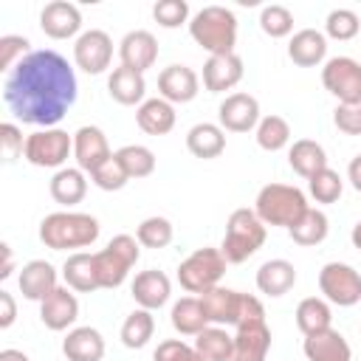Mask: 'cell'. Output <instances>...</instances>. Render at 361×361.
<instances>
[{
    "mask_svg": "<svg viewBox=\"0 0 361 361\" xmlns=\"http://www.w3.org/2000/svg\"><path fill=\"white\" fill-rule=\"evenodd\" d=\"M79 93L76 73L68 59L51 48L31 51L23 62H17L6 82L3 99L8 110L31 127H56L68 110L73 107Z\"/></svg>",
    "mask_w": 361,
    "mask_h": 361,
    "instance_id": "cell-1",
    "label": "cell"
},
{
    "mask_svg": "<svg viewBox=\"0 0 361 361\" xmlns=\"http://www.w3.org/2000/svg\"><path fill=\"white\" fill-rule=\"evenodd\" d=\"M39 240L51 251L87 248L99 240V220L85 212H54L39 223Z\"/></svg>",
    "mask_w": 361,
    "mask_h": 361,
    "instance_id": "cell-2",
    "label": "cell"
},
{
    "mask_svg": "<svg viewBox=\"0 0 361 361\" xmlns=\"http://www.w3.org/2000/svg\"><path fill=\"white\" fill-rule=\"evenodd\" d=\"M189 34L192 39L209 51V56L217 54H234L237 42V17L226 6H203L192 20H189Z\"/></svg>",
    "mask_w": 361,
    "mask_h": 361,
    "instance_id": "cell-3",
    "label": "cell"
},
{
    "mask_svg": "<svg viewBox=\"0 0 361 361\" xmlns=\"http://www.w3.org/2000/svg\"><path fill=\"white\" fill-rule=\"evenodd\" d=\"M307 209L310 206L305 192L290 183H265L254 200L257 217L265 226H282V228H290Z\"/></svg>",
    "mask_w": 361,
    "mask_h": 361,
    "instance_id": "cell-4",
    "label": "cell"
},
{
    "mask_svg": "<svg viewBox=\"0 0 361 361\" xmlns=\"http://www.w3.org/2000/svg\"><path fill=\"white\" fill-rule=\"evenodd\" d=\"M265 243V223L257 217L254 209H234L228 223H226V234H223V257L228 265H240L248 257H254Z\"/></svg>",
    "mask_w": 361,
    "mask_h": 361,
    "instance_id": "cell-5",
    "label": "cell"
},
{
    "mask_svg": "<svg viewBox=\"0 0 361 361\" xmlns=\"http://www.w3.org/2000/svg\"><path fill=\"white\" fill-rule=\"evenodd\" d=\"M141 243L133 237V234H116L110 243H107V248H102V251H96L93 254V268H96V282H99V288H107V290H113V288H118L124 279H127V274H130V268L138 262V257H141V248H138Z\"/></svg>",
    "mask_w": 361,
    "mask_h": 361,
    "instance_id": "cell-6",
    "label": "cell"
},
{
    "mask_svg": "<svg viewBox=\"0 0 361 361\" xmlns=\"http://www.w3.org/2000/svg\"><path fill=\"white\" fill-rule=\"evenodd\" d=\"M226 265H228V262H226V257H223L220 248L203 245V248L192 251V254L178 265V282H180L183 290L200 296V293H206V290H212V288L220 285V279H223V274H226Z\"/></svg>",
    "mask_w": 361,
    "mask_h": 361,
    "instance_id": "cell-7",
    "label": "cell"
},
{
    "mask_svg": "<svg viewBox=\"0 0 361 361\" xmlns=\"http://www.w3.org/2000/svg\"><path fill=\"white\" fill-rule=\"evenodd\" d=\"M73 152V135H68L59 127L37 130L25 138V161L31 166H45V169H62L68 155Z\"/></svg>",
    "mask_w": 361,
    "mask_h": 361,
    "instance_id": "cell-8",
    "label": "cell"
},
{
    "mask_svg": "<svg viewBox=\"0 0 361 361\" xmlns=\"http://www.w3.org/2000/svg\"><path fill=\"white\" fill-rule=\"evenodd\" d=\"M319 290L327 302L353 307L361 302V274L347 262H327L319 271Z\"/></svg>",
    "mask_w": 361,
    "mask_h": 361,
    "instance_id": "cell-9",
    "label": "cell"
},
{
    "mask_svg": "<svg viewBox=\"0 0 361 361\" xmlns=\"http://www.w3.org/2000/svg\"><path fill=\"white\" fill-rule=\"evenodd\" d=\"M322 85L338 99V104L361 102V62L353 56H333L322 68Z\"/></svg>",
    "mask_w": 361,
    "mask_h": 361,
    "instance_id": "cell-10",
    "label": "cell"
},
{
    "mask_svg": "<svg viewBox=\"0 0 361 361\" xmlns=\"http://www.w3.org/2000/svg\"><path fill=\"white\" fill-rule=\"evenodd\" d=\"M73 62L79 71L90 73V76H99L110 68L113 62V39L107 31L102 28H90V31H82L73 42Z\"/></svg>",
    "mask_w": 361,
    "mask_h": 361,
    "instance_id": "cell-11",
    "label": "cell"
},
{
    "mask_svg": "<svg viewBox=\"0 0 361 361\" xmlns=\"http://www.w3.org/2000/svg\"><path fill=\"white\" fill-rule=\"evenodd\" d=\"M73 158H76V166L87 175H93L102 164H107L113 158L110 152V144H107V135L93 127V124H85L73 133Z\"/></svg>",
    "mask_w": 361,
    "mask_h": 361,
    "instance_id": "cell-12",
    "label": "cell"
},
{
    "mask_svg": "<svg viewBox=\"0 0 361 361\" xmlns=\"http://www.w3.org/2000/svg\"><path fill=\"white\" fill-rule=\"evenodd\" d=\"M220 127L228 133H248L259 124V102L251 93H228L217 107Z\"/></svg>",
    "mask_w": 361,
    "mask_h": 361,
    "instance_id": "cell-13",
    "label": "cell"
},
{
    "mask_svg": "<svg viewBox=\"0 0 361 361\" xmlns=\"http://www.w3.org/2000/svg\"><path fill=\"white\" fill-rule=\"evenodd\" d=\"M118 59L124 68H133L138 73H144L147 68L155 65L158 59V39L152 31L147 28H135V31H127L118 42Z\"/></svg>",
    "mask_w": 361,
    "mask_h": 361,
    "instance_id": "cell-14",
    "label": "cell"
},
{
    "mask_svg": "<svg viewBox=\"0 0 361 361\" xmlns=\"http://www.w3.org/2000/svg\"><path fill=\"white\" fill-rule=\"evenodd\" d=\"M39 28L51 39H71L82 28V11H79V6H73L68 0L45 3V8L39 11Z\"/></svg>",
    "mask_w": 361,
    "mask_h": 361,
    "instance_id": "cell-15",
    "label": "cell"
},
{
    "mask_svg": "<svg viewBox=\"0 0 361 361\" xmlns=\"http://www.w3.org/2000/svg\"><path fill=\"white\" fill-rule=\"evenodd\" d=\"M200 76L189 65H169L158 73V93L169 104H186L197 96Z\"/></svg>",
    "mask_w": 361,
    "mask_h": 361,
    "instance_id": "cell-16",
    "label": "cell"
},
{
    "mask_svg": "<svg viewBox=\"0 0 361 361\" xmlns=\"http://www.w3.org/2000/svg\"><path fill=\"white\" fill-rule=\"evenodd\" d=\"M200 305H203V313L209 319V324H217V327H237V319H240V302H243V293L240 290H231V288H212L206 293L197 296Z\"/></svg>",
    "mask_w": 361,
    "mask_h": 361,
    "instance_id": "cell-17",
    "label": "cell"
},
{
    "mask_svg": "<svg viewBox=\"0 0 361 361\" xmlns=\"http://www.w3.org/2000/svg\"><path fill=\"white\" fill-rule=\"evenodd\" d=\"M130 293H133V299H135L138 307H144V310H158V307H164V305L169 302L172 282H169V276H166L164 271L149 268V271L135 274V279H133V285H130Z\"/></svg>",
    "mask_w": 361,
    "mask_h": 361,
    "instance_id": "cell-18",
    "label": "cell"
},
{
    "mask_svg": "<svg viewBox=\"0 0 361 361\" xmlns=\"http://www.w3.org/2000/svg\"><path fill=\"white\" fill-rule=\"evenodd\" d=\"M243 79V59L237 54H217L209 56L203 65V87L209 93H226L237 87Z\"/></svg>",
    "mask_w": 361,
    "mask_h": 361,
    "instance_id": "cell-19",
    "label": "cell"
},
{
    "mask_svg": "<svg viewBox=\"0 0 361 361\" xmlns=\"http://www.w3.org/2000/svg\"><path fill=\"white\" fill-rule=\"evenodd\" d=\"M39 319L48 330L59 333L68 330L79 319V299L71 293V288H56L45 302H39Z\"/></svg>",
    "mask_w": 361,
    "mask_h": 361,
    "instance_id": "cell-20",
    "label": "cell"
},
{
    "mask_svg": "<svg viewBox=\"0 0 361 361\" xmlns=\"http://www.w3.org/2000/svg\"><path fill=\"white\" fill-rule=\"evenodd\" d=\"M17 282H20V293L25 299H31V302H45L59 288L56 285V268L51 262H45V259L25 262L20 276H17Z\"/></svg>",
    "mask_w": 361,
    "mask_h": 361,
    "instance_id": "cell-21",
    "label": "cell"
},
{
    "mask_svg": "<svg viewBox=\"0 0 361 361\" xmlns=\"http://www.w3.org/2000/svg\"><path fill=\"white\" fill-rule=\"evenodd\" d=\"M268 350H271V330H268L265 322L237 327L231 361H265Z\"/></svg>",
    "mask_w": 361,
    "mask_h": 361,
    "instance_id": "cell-22",
    "label": "cell"
},
{
    "mask_svg": "<svg viewBox=\"0 0 361 361\" xmlns=\"http://www.w3.org/2000/svg\"><path fill=\"white\" fill-rule=\"evenodd\" d=\"M302 350H305L307 361H350L353 358V350H350L347 338L336 327H327L322 333L305 336Z\"/></svg>",
    "mask_w": 361,
    "mask_h": 361,
    "instance_id": "cell-23",
    "label": "cell"
},
{
    "mask_svg": "<svg viewBox=\"0 0 361 361\" xmlns=\"http://www.w3.org/2000/svg\"><path fill=\"white\" fill-rule=\"evenodd\" d=\"M288 56L299 68H316L327 56V37L316 28H302L288 42Z\"/></svg>",
    "mask_w": 361,
    "mask_h": 361,
    "instance_id": "cell-24",
    "label": "cell"
},
{
    "mask_svg": "<svg viewBox=\"0 0 361 361\" xmlns=\"http://www.w3.org/2000/svg\"><path fill=\"white\" fill-rule=\"evenodd\" d=\"M62 353L68 361H102L104 338L96 327H73L62 338Z\"/></svg>",
    "mask_w": 361,
    "mask_h": 361,
    "instance_id": "cell-25",
    "label": "cell"
},
{
    "mask_svg": "<svg viewBox=\"0 0 361 361\" xmlns=\"http://www.w3.org/2000/svg\"><path fill=\"white\" fill-rule=\"evenodd\" d=\"M107 93L113 102L130 107V104H144V93H147V82L144 73L133 71V68H113V73L107 76Z\"/></svg>",
    "mask_w": 361,
    "mask_h": 361,
    "instance_id": "cell-26",
    "label": "cell"
},
{
    "mask_svg": "<svg viewBox=\"0 0 361 361\" xmlns=\"http://www.w3.org/2000/svg\"><path fill=\"white\" fill-rule=\"evenodd\" d=\"M186 149L203 161L220 158L226 149V130L220 124H212V121H197L186 133Z\"/></svg>",
    "mask_w": 361,
    "mask_h": 361,
    "instance_id": "cell-27",
    "label": "cell"
},
{
    "mask_svg": "<svg viewBox=\"0 0 361 361\" xmlns=\"http://www.w3.org/2000/svg\"><path fill=\"white\" fill-rule=\"evenodd\" d=\"M293 285H296V268L288 259H268L257 271V288L271 299L285 296Z\"/></svg>",
    "mask_w": 361,
    "mask_h": 361,
    "instance_id": "cell-28",
    "label": "cell"
},
{
    "mask_svg": "<svg viewBox=\"0 0 361 361\" xmlns=\"http://www.w3.org/2000/svg\"><path fill=\"white\" fill-rule=\"evenodd\" d=\"M175 104H169L166 99H144V104H138L135 110V121L147 135H166L175 127Z\"/></svg>",
    "mask_w": 361,
    "mask_h": 361,
    "instance_id": "cell-29",
    "label": "cell"
},
{
    "mask_svg": "<svg viewBox=\"0 0 361 361\" xmlns=\"http://www.w3.org/2000/svg\"><path fill=\"white\" fill-rule=\"evenodd\" d=\"M288 164H290V169H293L296 175H302L305 180H310L316 172H322V169L327 166V152H324V147H322L319 141H313V138H299V141H293L290 149H288Z\"/></svg>",
    "mask_w": 361,
    "mask_h": 361,
    "instance_id": "cell-30",
    "label": "cell"
},
{
    "mask_svg": "<svg viewBox=\"0 0 361 361\" xmlns=\"http://www.w3.org/2000/svg\"><path fill=\"white\" fill-rule=\"evenodd\" d=\"M48 192H51V197H54L56 203H62V206H68V209L76 206V203H82L85 195H87L85 172H82L79 166H62V169H56L54 178H51Z\"/></svg>",
    "mask_w": 361,
    "mask_h": 361,
    "instance_id": "cell-31",
    "label": "cell"
},
{
    "mask_svg": "<svg viewBox=\"0 0 361 361\" xmlns=\"http://www.w3.org/2000/svg\"><path fill=\"white\" fill-rule=\"evenodd\" d=\"M62 279L71 290L76 293H90V290H99V282H96V268H93V254L87 251H76L65 259L62 265Z\"/></svg>",
    "mask_w": 361,
    "mask_h": 361,
    "instance_id": "cell-32",
    "label": "cell"
},
{
    "mask_svg": "<svg viewBox=\"0 0 361 361\" xmlns=\"http://www.w3.org/2000/svg\"><path fill=\"white\" fill-rule=\"evenodd\" d=\"M169 319H172V327H175L180 336H197V333H203V330L209 327V319H206L203 305H200L197 296H183V299H178V302L172 305Z\"/></svg>",
    "mask_w": 361,
    "mask_h": 361,
    "instance_id": "cell-33",
    "label": "cell"
},
{
    "mask_svg": "<svg viewBox=\"0 0 361 361\" xmlns=\"http://www.w3.org/2000/svg\"><path fill=\"white\" fill-rule=\"evenodd\" d=\"M296 327L302 330V336L310 333H322L327 327H333V310L324 299L319 296H307L296 305Z\"/></svg>",
    "mask_w": 361,
    "mask_h": 361,
    "instance_id": "cell-34",
    "label": "cell"
},
{
    "mask_svg": "<svg viewBox=\"0 0 361 361\" xmlns=\"http://www.w3.org/2000/svg\"><path fill=\"white\" fill-rule=\"evenodd\" d=\"M195 350L206 358V361H231L234 353V336L226 327L209 324L203 333L195 336Z\"/></svg>",
    "mask_w": 361,
    "mask_h": 361,
    "instance_id": "cell-35",
    "label": "cell"
},
{
    "mask_svg": "<svg viewBox=\"0 0 361 361\" xmlns=\"http://www.w3.org/2000/svg\"><path fill=\"white\" fill-rule=\"evenodd\" d=\"M327 231H330V223H327V214H324L322 209H307V212L288 228L290 240H293L296 245H305V248L324 243Z\"/></svg>",
    "mask_w": 361,
    "mask_h": 361,
    "instance_id": "cell-36",
    "label": "cell"
},
{
    "mask_svg": "<svg viewBox=\"0 0 361 361\" xmlns=\"http://www.w3.org/2000/svg\"><path fill=\"white\" fill-rule=\"evenodd\" d=\"M116 161L121 164V169L127 172L130 180L149 178L155 172V152L144 144H124L121 149H116Z\"/></svg>",
    "mask_w": 361,
    "mask_h": 361,
    "instance_id": "cell-37",
    "label": "cell"
},
{
    "mask_svg": "<svg viewBox=\"0 0 361 361\" xmlns=\"http://www.w3.org/2000/svg\"><path fill=\"white\" fill-rule=\"evenodd\" d=\"M257 144L265 149V152H279L290 144V124L288 118L271 113V116H262L259 124H257Z\"/></svg>",
    "mask_w": 361,
    "mask_h": 361,
    "instance_id": "cell-38",
    "label": "cell"
},
{
    "mask_svg": "<svg viewBox=\"0 0 361 361\" xmlns=\"http://www.w3.org/2000/svg\"><path fill=\"white\" fill-rule=\"evenodd\" d=\"M155 333V319H152V310H133L124 324H121V344L130 347V350H141Z\"/></svg>",
    "mask_w": 361,
    "mask_h": 361,
    "instance_id": "cell-39",
    "label": "cell"
},
{
    "mask_svg": "<svg viewBox=\"0 0 361 361\" xmlns=\"http://www.w3.org/2000/svg\"><path fill=\"white\" fill-rule=\"evenodd\" d=\"M172 237H175L172 223H169L166 217H158V214L141 220L138 228H135V240H138L144 248H166V245L172 243Z\"/></svg>",
    "mask_w": 361,
    "mask_h": 361,
    "instance_id": "cell-40",
    "label": "cell"
},
{
    "mask_svg": "<svg viewBox=\"0 0 361 361\" xmlns=\"http://www.w3.org/2000/svg\"><path fill=\"white\" fill-rule=\"evenodd\" d=\"M307 189H310V197L316 203H336L341 197V192H344V180H341V175L336 169L324 166L322 172H316L307 180Z\"/></svg>",
    "mask_w": 361,
    "mask_h": 361,
    "instance_id": "cell-41",
    "label": "cell"
},
{
    "mask_svg": "<svg viewBox=\"0 0 361 361\" xmlns=\"http://www.w3.org/2000/svg\"><path fill=\"white\" fill-rule=\"evenodd\" d=\"M358 31H361V17L353 8H333L324 20V34L338 39V42L353 39Z\"/></svg>",
    "mask_w": 361,
    "mask_h": 361,
    "instance_id": "cell-42",
    "label": "cell"
},
{
    "mask_svg": "<svg viewBox=\"0 0 361 361\" xmlns=\"http://www.w3.org/2000/svg\"><path fill=\"white\" fill-rule=\"evenodd\" d=\"M259 28H262L268 37H274V39L288 37V34L293 31V14H290V8H288V6H279V3L265 6V8L259 11Z\"/></svg>",
    "mask_w": 361,
    "mask_h": 361,
    "instance_id": "cell-43",
    "label": "cell"
},
{
    "mask_svg": "<svg viewBox=\"0 0 361 361\" xmlns=\"http://www.w3.org/2000/svg\"><path fill=\"white\" fill-rule=\"evenodd\" d=\"M152 17L161 28H178L189 20V3L186 0H158L152 6Z\"/></svg>",
    "mask_w": 361,
    "mask_h": 361,
    "instance_id": "cell-44",
    "label": "cell"
},
{
    "mask_svg": "<svg viewBox=\"0 0 361 361\" xmlns=\"http://www.w3.org/2000/svg\"><path fill=\"white\" fill-rule=\"evenodd\" d=\"M31 54V42L20 34H6L0 37V71H11L17 62H23Z\"/></svg>",
    "mask_w": 361,
    "mask_h": 361,
    "instance_id": "cell-45",
    "label": "cell"
},
{
    "mask_svg": "<svg viewBox=\"0 0 361 361\" xmlns=\"http://www.w3.org/2000/svg\"><path fill=\"white\" fill-rule=\"evenodd\" d=\"M152 361H206L192 344L180 341V338H166L155 347Z\"/></svg>",
    "mask_w": 361,
    "mask_h": 361,
    "instance_id": "cell-46",
    "label": "cell"
},
{
    "mask_svg": "<svg viewBox=\"0 0 361 361\" xmlns=\"http://www.w3.org/2000/svg\"><path fill=\"white\" fill-rule=\"evenodd\" d=\"M0 152H3L6 164H14L20 155H25V138H23V130L14 121L0 124Z\"/></svg>",
    "mask_w": 361,
    "mask_h": 361,
    "instance_id": "cell-47",
    "label": "cell"
},
{
    "mask_svg": "<svg viewBox=\"0 0 361 361\" xmlns=\"http://www.w3.org/2000/svg\"><path fill=\"white\" fill-rule=\"evenodd\" d=\"M90 178H93V183H96L99 189H104V192H118V189H124L127 180H130L127 172L121 169V164L116 161V152H113V158H110L107 164H102Z\"/></svg>",
    "mask_w": 361,
    "mask_h": 361,
    "instance_id": "cell-48",
    "label": "cell"
},
{
    "mask_svg": "<svg viewBox=\"0 0 361 361\" xmlns=\"http://www.w3.org/2000/svg\"><path fill=\"white\" fill-rule=\"evenodd\" d=\"M333 124L344 135H361V102L358 104H338L333 110Z\"/></svg>",
    "mask_w": 361,
    "mask_h": 361,
    "instance_id": "cell-49",
    "label": "cell"
},
{
    "mask_svg": "<svg viewBox=\"0 0 361 361\" xmlns=\"http://www.w3.org/2000/svg\"><path fill=\"white\" fill-rule=\"evenodd\" d=\"M254 322H265V307H262V302H259L257 296H251V293H243L237 327H243V324H254Z\"/></svg>",
    "mask_w": 361,
    "mask_h": 361,
    "instance_id": "cell-50",
    "label": "cell"
},
{
    "mask_svg": "<svg viewBox=\"0 0 361 361\" xmlns=\"http://www.w3.org/2000/svg\"><path fill=\"white\" fill-rule=\"evenodd\" d=\"M17 319V302L8 290H0V330H8Z\"/></svg>",
    "mask_w": 361,
    "mask_h": 361,
    "instance_id": "cell-51",
    "label": "cell"
},
{
    "mask_svg": "<svg viewBox=\"0 0 361 361\" xmlns=\"http://www.w3.org/2000/svg\"><path fill=\"white\" fill-rule=\"evenodd\" d=\"M347 178H350V183H353V189L361 192V155H355V158L350 161V166H347Z\"/></svg>",
    "mask_w": 361,
    "mask_h": 361,
    "instance_id": "cell-52",
    "label": "cell"
},
{
    "mask_svg": "<svg viewBox=\"0 0 361 361\" xmlns=\"http://www.w3.org/2000/svg\"><path fill=\"white\" fill-rule=\"evenodd\" d=\"M0 251H3V268H0V279H8V276H11V271H14V262H11V248H8V243H3V245H0Z\"/></svg>",
    "mask_w": 361,
    "mask_h": 361,
    "instance_id": "cell-53",
    "label": "cell"
},
{
    "mask_svg": "<svg viewBox=\"0 0 361 361\" xmlns=\"http://www.w3.org/2000/svg\"><path fill=\"white\" fill-rule=\"evenodd\" d=\"M0 361H31L23 350H14V347H6V350H0Z\"/></svg>",
    "mask_w": 361,
    "mask_h": 361,
    "instance_id": "cell-54",
    "label": "cell"
},
{
    "mask_svg": "<svg viewBox=\"0 0 361 361\" xmlns=\"http://www.w3.org/2000/svg\"><path fill=\"white\" fill-rule=\"evenodd\" d=\"M350 240H353V245L361 251V220L353 226V231H350Z\"/></svg>",
    "mask_w": 361,
    "mask_h": 361,
    "instance_id": "cell-55",
    "label": "cell"
}]
</instances>
